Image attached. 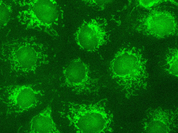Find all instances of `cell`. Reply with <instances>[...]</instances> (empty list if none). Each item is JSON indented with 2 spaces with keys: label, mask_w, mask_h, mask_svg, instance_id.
<instances>
[{
  "label": "cell",
  "mask_w": 178,
  "mask_h": 133,
  "mask_svg": "<svg viewBox=\"0 0 178 133\" xmlns=\"http://www.w3.org/2000/svg\"><path fill=\"white\" fill-rule=\"evenodd\" d=\"M164 0H139L138 1L139 5L144 8H148L164 2Z\"/></svg>",
  "instance_id": "cell-10"
},
{
  "label": "cell",
  "mask_w": 178,
  "mask_h": 133,
  "mask_svg": "<svg viewBox=\"0 0 178 133\" xmlns=\"http://www.w3.org/2000/svg\"><path fill=\"white\" fill-rule=\"evenodd\" d=\"M63 74L65 85L77 93L91 91L95 84L90 77L88 66L79 58L68 63Z\"/></svg>",
  "instance_id": "cell-6"
},
{
  "label": "cell",
  "mask_w": 178,
  "mask_h": 133,
  "mask_svg": "<svg viewBox=\"0 0 178 133\" xmlns=\"http://www.w3.org/2000/svg\"><path fill=\"white\" fill-rule=\"evenodd\" d=\"M106 20L98 18L84 21L74 34L76 43L82 49L95 51L109 40Z\"/></svg>",
  "instance_id": "cell-5"
},
{
  "label": "cell",
  "mask_w": 178,
  "mask_h": 133,
  "mask_svg": "<svg viewBox=\"0 0 178 133\" xmlns=\"http://www.w3.org/2000/svg\"><path fill=\"white\" fill-rule=\"evenodd\" d=\"M13 61L20 70L30 71L35 68L39 59L34 50L25 48L19 50L13 56Z\"/></svg>",
  "instance_id": "cell-8"
},
{
  "label": "cell",
  "mask_w": 178,
  "mask_h": 133,
  "mask_svg": "<svg viewBox=\"0 0 178 133\" xmlns=\"http://www.w3.org/2000/svg\"><path fill=\"white\" fill-rule=\"evenodd\" d=\"M84 2L86 3V4L89 5L91 6L94 7L98 6V8H100V9H103L104 8L99 4L104 5H105L108 4L111 2L112 1L111 0H84Z\"/></svg>",
  "instance_id": "cell-11"
},
{
  "label": "cell",
  "mask_w": 178,
  "mask_h": 133,
  "mask_svg": "<svg viewBox=\"0 0 178 133\" xmlns=\"http://www.w3.org/2000/svg\"><path fill=\"white\" fill-rule=\"evenodd\" d=\"M146 63L140 52L135 48H122L111 61L110 70L112 76L119 81L129 83L148 76Z\"/></svg>",
  "instance_id": "cell-2"
},
{
  "label": "cell",
  "mask_w": 178,
  "mask_h": 133,
  "mask_svg": "<svg viewBox=\"0 0 178 133\" xmlns=\"http://www.w3.org/2000/svg\"><path fill=\"white\" fill-rule=\"evenodd\" d=\"M107 100L87 104L69 102L66 117L70 125L79 133H105L113 115L106 108Z\"/></svg>",
  "instance_id": "cell-1"
},
{
  "label": "cell",
  "mask_w": 178,
  "mask_h": 133,
  "mask_svg": "<svg viewBox=\"0 0 178 133\" xmlns=\"http://www.w3.org/2000/svg\"><path fill=\"white\" fill-rule=\"evenodd\" d=\"M178 52L176 48L169 49L166 55L167 71L171 75L178 77Z\"/></svg>",
  "instance_id": "cell-9"
},
{
  "label": "cell",
  "mask_w": 178,
  "mask_h": 133,
  "mask_svg": "<svg viewBox=\"0 0 178 133\" xmlns=\"http://www.w3.org/2000/svg\"><path fill=\"white\" fill-rule=\"evenodd\" d=\"M137 21L136 30L145 35L161 39L178 33L176 18L167 11L152 10L141 15Z\"/></svg>",
  "instance_id": "cell-3"
},
{
  "label": "cell",
  "mask_w": 178,
  "mask_h": 133,
  "mask_svg": "<svg viewBox=\"0 0 178 133\" xmlns=\"http://www.w3.org/2000/svg\"><path fill=\"white\" fill-rule=\"evenodd\" d=\"M43 94L29 85L9 86L0 99L7 107V114L20 113L36 106Z\"/></svg>",
  "instance_id": "cell-4"
},
{
  "label": "cell",
  "mask_w": 178,
  "mask_h": 133,
  "mask_svg": "<svg viewBox=\"0 0 178 133\" xmlns=\"http://www.w3.org/2000/svg\"><path fill=\"white\" fill-rule=\"evenodd\" d=\"M52 109L49 105L31 122L30 133H60L52 117Z\"/></svg>",
  "instance_id": "cell-7"
}]
</instances>
